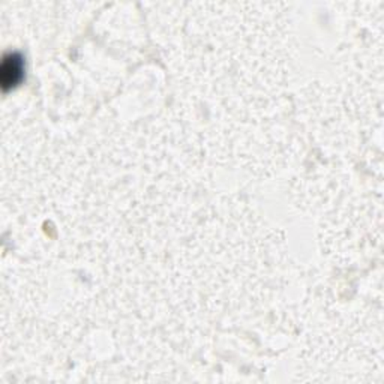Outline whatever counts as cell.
<instances>
[{
  "label": "cell",
  "instance_id": "6da1fadb",
  "mask_svg": "<svg viewBox=\"0 0 384 384\" xmlns=\"http://www.w3.org/2000/svg\"><path fill=\"white\" fill-rule=\"evenodd\" d=\"M23 77V59L18 54H8L2 64V86L6 90L8 87L15 86Z\"/></svg>",
  "mask_w": 384,
  "mask_h": 384
}]
</instances>
